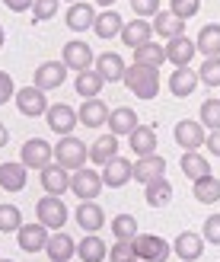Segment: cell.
<instances>
[{
  "instance_id": "obj_50",
  "label": "cell",
  "mask_w": 220,
  "mask_h": 262,
  "mask_svg": "<svg viewBox=\"0 0 220 262\" xmlns=\"http://www.w3.org/2000/svg\"><path fill=\"white\" fill-rule=\"evenodd\" d=\"M7 141H10V131L0 125V147H7Z\"/></svg>"
},
{
  "instance_id": "obj_7",
  "label": "cell",
  "mask_w": 220,
  "mask_h": 262,
  "mask_svg": "<svg viewBox=\"0 0 220 262\" xmlns=\"http://www.w3.org/2000/svg\"><path fill=\"white\" fill-rule=\"evenodd\" d=\"M51 160H55V147L42 138H29L19 150V163H26L29 169H45Z\"/></svg>"
},
{
  "instance_id": "obj_46",
  "label": "cell",
  "mask_w": 220,
  "mask_h": 262,
  "mask_svg": "<svg viewBox=\"0 0 220 262\" xmlns=\"http://www.w3.org/2000/svg\"><path fill=\"white\" fill-rule=\"evenodd\" d=\"M131 10L137 13L140 19L157 16V13H160V0H131Z\"/></svg>"
},
{
  "instance_id": "obj_32",
  "label": "cell",
  "mask_w": 220,
  "mask_h": 262,
  "mask_svg": "<svg viewBox=\"0 0 220 262\" xmlns=\"http://www.w3.org/2000/svg\"><path fill=\"white\" fill-rule=\"evenodd\" d=\"M147 192H144V199H147V205L150 208H166L173 202V182L169 179H157V182H150V186H144Z\"/></svg>"
},
{
  "instance_id": "obj_30",
  "label": "cell",
  "mask_w": 220,
  "mask_h": 262,
  "mask_svg": "<svg viewBox=\"0 0 220 262\" xmlns=\"http://www.w3.org/2000/svg\"><path fill=\"white\" fill-rule=\"evenodd\" d=\"M195 45H198V51H201L204 58H220V26H217V23L201 26Z\"/></svg>"
},
{
  "instance_id": "obj_16",
  "label": "cell",
  "mask_w": 220,
  "mask_h": 262,
  "mask_svg": "<svg viewBox=\"0 0 220 262\" xmlns=\"http://www.w3.org/2000/svg\"><path fill=\"white\" fill-rule=\"evenodd\" d=\"M195 55H198V45L191 42L188 35L169 38V45H166V61H169V64H176V68H188Z\"/></svg>"
},
{
  "instance_id": "obj_28",
  "label": "cell",
  "mask_w": 220,
  "mask_h": 262,
  "mask_svg": "<svg viewBox=\"0 0 220 262\" xmlns=\"http://www.w3.org/2000/svg\"><path fill=\"white\" fill-rule=\"evenodd\" d=\"M118 157V135H102V138H96V144L89 147V160H93L96 166H106L109 160H115Z\"/></svg>"
},
{
  "instance_id": "obj_15",
  "label": "cell",
  "mask_w": 220,
  "mask_h": 262,
  "mask_svg": "<svg viewBox=\"0 0 220 262\" xmlns=\"http://www.w3.org/2000/svg\"><path fill=\"white\" fill-rule=\"evenodd\" d=\"M93 71H96L106 83H118V80H125L128 64L121 61V55H115V51H106V55H99V58H96Z\"/></svg>"
},
{
  "instance_id": "obj_35",
  "label": "cell",
  "mask_w": 220,
  "mask_h": 262,
  "mask_svg": "<svg viewBox=\"0 0 220 262\" xmlns=\"http://www.w3.org/2000/svg\"><path fill=\"white\" fill-rule=\"evenodd\" d=\"M163 61H166V45L147 42V45L134 48V64H144V68H157V71H160Z\"/></svg>"
},
{
  "instance_id": "obj_45",
  "label": "cell",
  "mask_w": 220,
  "mask_h": 262,
  "mask_svg": "<svg viewBox=\"0 0 220 262\" xmlns=\"http://www.w3.org/2000/svg\"><path fill=\"white\" fill-rule=\"evenodd\" d=\"M201 237H204V243L220 246V214H211L208 221H204V227H201Z\"/></svg>"
},
{
  "instance_id": "obj_39",
  "label": "cell",
  "mask_w": 220,
  "mask_h": 262,
  "mask_svg": "<svg viewBox=\"0 0 220 262\" xmlns=\"http://www.w3.org/2000/svg\"><path fill=\"white\" fill-rule=\"evenodd\" d=\"M22 227V211L16 205H0V233H16Z\"/></svg>"
},
{
  "instance_id": "obj_13",
  "label": "cell",
  "mask_w": 220,
  "mask_h": 262,
  "mask_svg": "<svg viewBox=\"0 0 220 262\" xmlns=\"http://www.w3.org/2000/svg\"><path fill=\"white\" fill-rule=\"evenodd\" d=\"M134 179V163L125 160V157H115V160H109L106 166H102V182H106L109 189H121L125 182Z\"/></svg>"
},
{
  "instance_id": "obj_26",
  "label": "cell",
  "mask_w": 220,
  "mask_h": 262,
  "mask_svg": "<svg viewBox=\"0 0 220 262\" xmlns=\"http://www.w3.org/2000/svg\"><path fill=\"white\" fill-rule=\"evenodd\" d=\"M128 144H131V150L137 157H150V154H157V131L150 125H137L131 135H128Z\"/></svg>"
},
{
  "instance_id": "obj_2",
  "label": "cell",
  "mask_w": 220,
  "mask_h": 262,
  "mask_svg": "<svg viewBox=\"0 0 220 262\" xmlns=\"http://www.w3.org/2000/svg\"><path fill=\"white\" fill-rule=\"evenodd\" d=\"M55 160L64 166V169H83L86 166V160H89V147L80 141V138H74V135H67V138H61L58 141V147H55Z\"/></svg>"
},
{
  "instance_id": "obj_25",
  "label": "cell",
  "mask_w": 220,
  "mask_h": 262,
  "mask_svg": "<svg viewBox=\"0 0 220 262\" xmlns=\"http://www.w3.org/2000/svg\"><path fill=\"white\" fill-rule=\"evenodd\" d=\"M77 112H80V122L86 125V128H99V125H109V106H106V102H102L99 96L96 99H83V106L80 109H77Z\"/></svg>"
},
{
  "instance_id": "obj_37",
  "label": "cell",
  "mask_w": 220,
  "mask_h": 262,
  "mask_svg": "<svg viewBox=\"0 0 220 262\" xmlns=\"http://www.w3.org/2000/svg\"><path fill=\"white\" fill-rule=\"evenodd\" d=\"M191 192H195V199L201 205H214V202H220V179L217 176H204V179H198L195 186H191Z\"/></svg>"
},
{
  "instance_id": "obj_53",
  "label": "cell",
  "mask_w": 220,
  "mask_h": 262,
  "mask_svg": "<svg viewBox=\"0 0 220 262\" xmlns=\"http://www.w3.org/2000/svg\"><path fill=\"white\" fill-rule=\"evenodd\" d=\"M67 4H80V0H67Z\"/></svg>"
},
{
  "instance_id": "obj_8",
  "label": "cell",
  "mask_w": 220,
  "mask_h": 262,
  "mask_svg": "<svg viewBox=\"0 0 220 262\" xmlns=\"http://www.w3.org/2000/svg\"><path fill=\"white\" fill-rule=\"evenodd\" d=\"M173 138H176V144L182 150H198V147H204V141H208V128H204L201 122L182 119V122H176Z\"/></svg>"
},
{
  "instance_id": "obj_10",
  "label": "cell",
  "mask_w": 220,
  "mask_h": 262,
  "mask_svg": "<svg viewBox=\"0 0 220 262\" xmlns=\"http://www.w3.org/2000/svg\"><path fill=\"white\" fill-rule=\"evenodd\" d=\"M48 227L45 224H22L19 230H16V243H19V250L22 253H42L45 246H48Z\"/></svg>"
},
{
  "instance_id": "obj_44",
  "label": "cell",
  "mask_w": 220,
  "mask_h": 262,
  "mask_svg": "<svg viewBox=\"0 0 220 262\" xmlns=\"http://www.w3.org/2000/svg\"><path fill=\"white\" fill-rule=\"evenodd\" d=\"M58 4H61V0H35V4H32V19H35V23L51 19V16L58 13Z\"/></svg>"
},
{
  "instance_id": "obj_3",
  "label": "cell",
  "mask_w": 220,
  "mask_h": 262,
  "mask_svg": "<svg viewBox=\"0 0 220 262\" xmlns=\"http://www.w3.org/2000/svg\"><path fill=\"white\" fill-rule=\"evenodd\" d=\"M67 205L61 202V195H45V199H38L35 205V217L38 224H45L48 230H61L64 224H67Z\"/></svg>"
},
{
  "instance_id": "obj_54",
  "label": "cell",
  "mask_w": 220,
  "mask_h": 262,
  "mask_svg": "<svg viewBox=\"0 0 220 262\" xmlns=\"http://www.w3.org/2000/svg\"><path fill=\"white\" fill-rule=\"evenodd\" d=\"M0 262H13V259H0Z\"/></svg>"
},
{
  "instance_id": "obj_27",
  "label": "cell",
  "mask_w": 220,
  "mask_h": 262,
  "mask_svg": "<svg viewBox=\"0 0 220 262\" xmlns=\"http://www.w3.org/2000/svg\"><path fill=\"white\" fill-rule=\"evenodd\" d=\"M96 16L99 13L89 7V4H70V10H67V29H74V32H86V29H93L96 26Z\"/></svg>"
},
{
  "instance_id": "obj_12",
  "label": "cell",
  "mask_w": 220,
  "mask_h": 262,
  "mask_svg": "<svg viewBox=\"0 0 220 262\" xmlns=\"http://www.w3.org/2000/svg\"><path fill=\"white\" fill-rule=\"evenodd\" d=\"M64 80H67V64L64 61H45L35 68V86L38 90H58Z\"/></svg>"
},
{
  "instance_id": "obj_23",
  "label": "cell",
  "mask_w": 220,
  "mask_h": 262,
  "mask_svg": "<svg viewBox=\"0 0 220 262\" xmlns=\"http://www.w3.org/2000/svg\"><path fill=\"white\" fill-rule=\"evenodd\" d=\"M150 35H153V23L147 19H131V23H125V29H121V42L128 48H140V45H147L150 42Z\"/></svg>"
},
{
  "instance_id": "obj_51",
  "label": "cell",
  "mask_w": 220,
  "mask_h": 262,
  "mask_svg": "<svg viewBox=\"0 0 220 262\" xmlns=\"http://www.w3.org/2000/svg\"><path fill=\"white\" fill-rule=\"evenodd\" d=\"M96 4H99V7H106V10H112V4H115V0H96Z\"/></svg>"
},
{
  "instance_id": "obj_41",
  "label": "cell",
  "mask_w": 220,
  "mask_h": 262,
  "mask_svg": "<svg viewBox=\"0 0 220 262\" xmlns=\"http://www.w3.org/2000/svg\"><path fill=\"white\" fill-rule=\"evenodd\" d=\"M137 250H134V240H118L115 246H109V262H134Z\"/></svg>"
},
{
  "instance_id": "obj_55",
  "label": "cell",
  "mask_w": 220,
  "mask_h": 262,
  "mask_svg": "<svg viewBox=\"0 0 220 262\" xmlns=\"http://www.w3.org/2000/svg\"><path fill=\"white\" fill-rule=\"evenodd\" d=\"M134 262H140V259H134Z\"/></svg>"
},
{
  "instance_id": "obj_31",
  "label": "cell",
  "mask_w": 220,
  "mask_h": 262,
  "mask_svg": "<svg viewBox=\"0 0 220 262\" xmlns=\"http://www.w3.org/2000/svg\"><path fill=\"white\" fill-rule=\"evenodd\" d=\"M182 173L191 179V182H198V179H204V176H211V163L204 160V157L198 154V150H185L182 154Z\"/></svg>"
},
{
  "instance_id": "obj_42",
  "label": "cell",
  "mask_w": 220,
  "mask_h": 262,
  "mask_svg": "<svg viewBox=\"0 0 220 262\" xmlns=\"http://www.w3.org/2000/svg\"><path fill=\"white\" fill-rule=\"evenodd\" d=\"M198 77L204 86H220V58H204V64L198 68Z\"/></svg>"
},
{
  "instance_id": "obj_38",
  "label": "cell",
  "mask_w": 220,
  "mask_h": 262,
  "mask_svg": "<svg viewBox=\"0 0 220 262\" xmlns=\"http://www.w3.org/2000/svg\"><path fill=\"white\" fill-rule=\"evenodd\" d=\"M112 233H115V240H134L137 237V217L134 214H118V217H112Z\"/></svg>"
},
{
  "instance_id": "obj_43",
  "label": "cell",
  "mask_w": 220,
  "mask_h": 262,
  "mask_svg": "<svg viewBox=\"0 0 220 262\" xmlns=\"http://www.w3.org/2000/svg\"><path fill=\"white\" fill-rule=\"evenodd\" d=\"M169 10L176 13L179 19H185V23H188V19L201 10V0H169Z\"/></svg>"
},
{
  "instance_id": "obj_24",
  "label": "cell",
  "mask_w": 220,
  "mask_h": 262,
  "mask_svg": "<svg viewBox=\"0 0 220 262\" xmlns=\"http://www.w3.org/2000/svg\"><path fill=\"white\" fill-rule=\"evenodd\" d=\"M198 83H201V77H198V71H191V68H176L173 77H169V90H173V96H179V99L191 96Z\"/></svg>"
},
{
  "instance_id": "obj_18",
  "label": "cell",
  "mask_w": 220,
  "mask_h": 262,
  "mask_svg": "<svg viewBox=\"0 0 220 262\" xmlns=\"http://www.w3.org/2000/svg\"><path fill=\"white\" fill-rule=\"evenodd\" d=\"M173 253L182 262H198L201 253H204V237H201V233H191V230L179 233L176 243H173Z\"/></svg>"
},
{
  "instance_id": "obj_34",
  "label": "cell",
  "mask_w": 220,
  "mask_h": 262,
  "mask_svg": "<svg viewBox=\"0 0 220 262\" xmlns=\"http://www.w3.org/2000/svg\"><path fill=\"white\" fill-rule=\"evenodd\" d=\"M77 256L83 262H102L109 256V246H106V240H99L96 233H89V237H83V243H77Z\"/></svg>"
},
{
  "instance_id": "obj_52",
  "label": "cell",
  "mask_w": 220,
  "mask_h": 262,
  "mask_svg": "<svg viewBox=\"0 0 220 262\" xmlns=\"http://www.w3.org/2000/svg\"><path fill=\"white\" fill-rule=\"evenodd\" d=\"M4 42H7V35H4V26H0V48H4Z\"/></svg>"
},
{
  "instance_id": "obj_19",
  "label": "cell",
  "mask_w": 220,
  "mask_h": 262,
  "mask_svg": "<svg viewBox=\"0 0 220 262\" xmlns=\"http://www.w3.org/2000/svg\"><path fill=\"white\" fill-rule=\"evenodd\" d=\"M45 253H48L51 262H70V259L77 256V243H74V237H67L64 230H55V233L48 237Z\"/></svg>"
},
{
  "instance_id": "obj_6",
  "label": "cell",
  "mask_w": 220,
  "mask_h": 262,
  "mask_svg": "<svg viewBox=\"0 0 220 262\" xmlns=\"http://www.w3.org/2000/svg\"><path fill=\"white\" fill-rule=\"evenodd\" d=\"M134 250H137V259L140 262H166L173 253V246L166 243L157 233H137L134 237Z\"/></svg>"
},
{
  "instance_id": "obj_48",
  "label": "cell",
  "mask_w": 220,
  "mask_h": 262,
  "mask_svg": "<svg viewBox=\"0 0 220 262\" xmlns=\"http://www.w3.org/2000/svg\"><path fill=\"white\" fill-rule=\"evenodd\" d=\"M35 0H4V7L13 10V13H26V10H32Z\"/></svg>"
},
{
  "instance_id": "obj_20",
  "label": "cell",
  "mask_w": 220,
  "mask_h": 262,
  "mask_svg": "<svg viewBox=\"0 0 220 262\" xmlns=\"http://www.w3.org/2000/svg\"><path fill=\"white\" fill-rule=\"evenodd\" d=\"M26 179H29L26 163H0V189L4 192H22Z\"/></svg>"
},
{
  "instance_id": "obj_47",
  "label": "cell",
  "mask_w": 220,
  "mask_h": 262,
  "mask_svg": "<svg viewBox=\"0 0 220 262\" xmlns=\"http://www.w3.org/2000/svg\"><path fill=\"white\" fill-rule=\"evenodd\" d=\"M10 99H16V86H13V77L7 71H0V106H7Z\"/></svg>"
},
{
  "instance_id": "obj_36",
  "label": "cell",
  "mask_w": 220,
  "mask_h": 262,
  "mask_svg": "<svg viewBox=\"0 0 220 262\" xmlns=\"http://www.w3.org/2000/svg\"><path fill=\"white\" fill-rule=\"evenodd\" d=\"M102 86H106V80H102L96 71H83V74H77V80H74V90L83 99H96Z\"/></svg>"
},
{
  "instance_id": "obj_49",
  "label": "cell",
  "mask_w": 220,
  "mask_h": 262,
  "mask_svg": "<svg viewBox=\"0 0 220 262\" xmlns=\"http://www.w3.org/2000/svg\"><path fill=\"white\" fill-rule=\"evenodd\" d=\"M204 144H208V150H211L214 157H220V131H211V135H208V141H204Z\"/></svg>"
},
{
  "instance_id": "obj_22",
  "label": "cell",
  "mask_w": 220,
  "mask_h": 262,
  "mask_svg": "<svg viewBox=\"0 0 220 262\" xmlns=\"http://www.w3.org/2000/svg\"><path fill=\"white\" fill-rule=\"evenodd\" d=\"M74 217H77V224H80V230H86V233H96V230L106 227V211H102L96 202H80Z\"/></svg>"
},
{
  "instance_id": "obj_21",
  "label": "cell",
  "mask_w": 220,
  "mask_h": 262,
  "mask_svg": "<svg viewBox=\"0 0 220 262\" xmlns=\"http://www.w3.org/2000/svg\"><path fill=\"white\" fill-rule=\"evenodd\" d=\"M153 32H157L160 38H179V35H185V19H179L173 10H160L157 16H153Z\"/></svg>"
},
{
  "instance_id": "obj_17",
  "label": "cell",
  "mask_w": 220,
  "mask_h": 262,
  "mask_svg": "<svg viewBox=\"0 0 220 262\" xmlns=\"http://www.w3.org/2000/svg\"><path fill=\"white\" fill-rule=\"evenodd\" d=\"M42 189L48 195H64L70 192V169H64L61 163H48L42 169Z\"/></svg>"
},
{
  "instance_id": "obj_1",
  "label": "cell",
  "mask_w": 220,
  "mask_h": 262,
  "mask_svg": "<svg viewBox=\"0 0 220 262\" xmlns=\"http://www.w3.org/2000/svg\"><path fill=\"white\" fill-rule=\"evenodd\" d=\"M125 86L131 90L137 99H153V96L160 93V74H157V68L128 64V71H125Z\"/></svg>"
},
{
  "instance_id": "obj_33",
  "label": "cell",
  "mask_w": 220,
  "mask_h": 262,
  "mask_svg": "<svg viewBox=\"0 0 220 262\" xmlns=\"http://www.w3.org/2000/svg\"><path fill=\"white\" fill-rule=\"evenodd\" d=\"M121 29H125V19H121L115 10L99 13V16H96V26H93V32H96L99 38H115V35H121Z\"/></svg>"
},
{
  "instance_id": "obj_11",
  "label": "cell",
  "mask_w": 220,
  "mask_h": 262,
  "mask_svg": "<svg viewBox=\"0 0 220 262\" xmlns=\"http://www.w3.org/2000/svg\"><path fill=\"white\" fill-rule=\"evenodd\" d=\"M16 109H19L22 115H29V119H35V115H45V112H48L45 90H38V86H22V90H16Z\"/></svg>"
},
{
  "instance_id": "obj_29",
  "label": "cell",
  "mask_w": 220,
  "mask_h": 262,
  "mask_svg": "<svg viewBox=\"0 0 220 262\" xmlns=\"http://www.w3.org/2000/svg\"><path fill=\"white\" fill-rule=\"evenodd\" d=\"M137 125H140L137 122V112L128 109V106L112 109V115H109V131H112V135H118V138H128Z\"/></svg>"
},
{
  "instance_id": "obj_9",
  "label": "cell",
  "mask_w": 220,
  "mask_h": 262,
  "mask_svg": "<svg viewBox=\"0 0 220 262\" xmlns=\"http://www.w3.org/2000/svg\"><path fill=\"white\" fill-rule=\"evenodd\" d=\"M64 64H67V71H77V74H83V71H93V64H96V55H93V48H89L86 42H80V38H70L67 45H64Z\"/></svg>"
},
{
  "instance_id": "obj_5",
  "label": "cell",
  "mask_w": 220,
  "mask_h": 262,
  "mask_svg": "<svg viewBox=\"0 0 220 262\" xmlns=\"http://www.w3.org/2000/svg\"><path fill=\"white\" fill-rule=\"evenodd\" d=\"M45 122H48V128L55 131V135L67 138V135H74V128L80 125V112L74 106H67V102H58V106H48Z\"/></svg>"
},
{
  "instance_id": "obj_4",
  "label": "cell",
  "mask_w": 220,
  "mask_h": 262,
  "mask_svg": "<svg viewBox=\"0 0 220 262\" xmlns=\"http://www.w3.org/2000/svg\"><path fill=\"white\" fill-rule=\"evenodd\" d=\"M102 186H106V182H102V173H96V169H89V166L70 173V192L80 202H96V195L102 192Z\"/></svg>"
},
{
  "instance_id": "obj_40",
  "label": "cell",
  "mask_w": 220,
  "mask_h": 262,
  "mask_svg": "<svg viewBox=\"0 0 220 262\" xmlns=\"http://www.w3.org/2000/svg\"><path fill=\"white\" fill-rule=\"evenodd\" d=\"M198 115H201L198 122L208 128V131H220V99H204Z\"/></svg>"
},
{
  "instance_id": "obj_14",
  "label": "cell",
  "mask_w": 220,
  "mask_h": 262,
  "mask_svg": "<svg viewBox=\"0 0 220 262\" xmlns=\"http://www.w3.org/2000/svg\"><path fill=\"white\" fill-rule=\"evenodd\" d=\"M166 176V160L160 154H150V157H137L134 163V182H144V186H150V182H157Z\"/></svg>"
}]
</instances>
